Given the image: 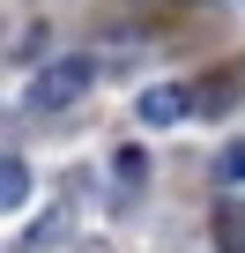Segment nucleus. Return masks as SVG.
<instances>
[{
    "instance_id": "obj_1",
    "label": "nucleus",
    "mask_w": 245,
    "mask_h": 253,
    "mask_svg": "<svg viewBox=\"0 0 245 253\" xmlns=\"http://www.w3.org/2000/svg\"><path fill=\"white\" fill-rule=\"evenodd\" d=\"M89 82H97V60H52L37 82H30V104L37 112H60V104H74V97H89Z\"/></svg>"
},
{
    "instance_id": "obj_2",
    "label": "nucleus",
    "mask_w": 245,
    "mask_h": 253,
    "mask_svg": "<svg viewBox=\"0 0 245 253\" xmlns=\"http://www.w3.org/2000/svg\"><path fill=\"white\" fill-rule=\"evenodd\" d=\"M186 97H193V89L156 82V89H141V119H149V126H171V119H186Z\"/></svg>"
},
{
    "instance_id": "obj_3",
    "label": "nucleus",
    "mask_w": 245,
    "mask_h": 253,
    "mask_svg": "<svg viewBox=\"0 0 245 253\" xmlns=\"http://www.w3.org/2000/svg\"><path fill=\"white\" fill-rule=\"evenodd\" d=\"M208 231H215V246H223V253H245V201H223Z\"/></svg>"
},
{
    "instance_id": "obj_4",
    "label": "nucleus",
    "mask_w": 245,
    "mask_h": 253,
    "mask_svg": "<svg viewBox=\"0 0 245 253\" xmlns=\"http://www.w3.org/2000/svg\"><path fill=\"white\" fill-rule=\"evenodd\" d=\"M23 194H30V164L23 157H0V216L23 209Z\"/></svg>"
},
{
    "instance_id": "obj_5",
    "label": "nucleus",
    "mask_w": 245,
    "mask_h": 253,
    "mask_svg": "<svg viewBox=\"0 0 245 253\" xmlns=\"http://www.w3.org/2000/svg\"><path fill=\"white\" fill-rule=\"evenodd\" d=\"M230 89H238V75L223 67V75H208V82L193 89V104H201V112H223V104H230Z\"/></svg>"
},
{
    "instance_id": "obj_6",
    "label": "nucleus",
    "mask_w": 245,
    "mask_h": 253,
    "mask_svg": "<svg viewBox=\"0 0 245 253\" xmlns=\"http://www.w3.org/2000/svg\"><path fill=\"white\" fill-rule=\"evenodd\" d=\"M111 171H119V186L134 194V186H141V149H119V164H111Z\"/></svg>"
},
{
    "instance_id": "obj_7",
    "label": "nucleus",
    "mask_w": 245,
    "mask_h": 253,
    "mask_svg": "<svg viewBox=\"0 0 245 253\" xmlns=\"http://www.w3.org/2000/svg\"><path fill=\"white\" fill-rule=\"evenodd\" d=\"M215 171H223V179H230V186H245V142H230V149H223V164H215Z\"/></svg>"
}]
</instances>
